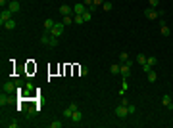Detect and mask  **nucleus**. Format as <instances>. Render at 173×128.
Here are the masks:
<instances>
[{
	"label": "nucleus",
	"mask_w": 173,
	"mask_h": 128,
	"mask_svg": "<svg viewBox=\"0 0 173 128\" xmlns=\"http://www.w3.org/2000/svg\"><path fill=\"white\" fill-rule=\"evenodd\" d=\"M65 31V25L64 23H56V25L52 27V31H50V34H54V36H62V32Z\"/></svg>",
	"instance_id": "nucleus-4"
},
{
	"label": "nucleus",
	"mask_w": 173,
	"mask_h": 128,
	"mask_svg": "<svg viewBox=\"0 0 173 128\" xmlns=\"http://www.w3.org/2000/svg\"><path fill=\"white\" fill-rule=\"evenodd\" d=\"M10 103V96H8L6 92H2V96H0V105L4 107V105H8Z\"/></svg>",
	"instance_id": "nucleus-15"
},
{
	"label": "nucleus",
	"mask_w": 173,
	"mask_h": 128,
	"mask_svg": "<svg viewBox=\"0 0 173 128\" xmlns=\"http://www.w3.org/2000/svg\"><path fill=\"white\" fill-rule=\"evenodd\" d=\"M152 69H154V67H152V65H148V63H144V65H142V71H144L146 75H148V73H150Z\"/></svg>",
	"instance_id": "nucleus-31"
},
{
	"label": "nucleus",
	"mask_w": 173,
	"mask_h": 128,
	"mask_svg": "<svg viewBox=\"0 0 173 128\" xmlns=\"http://www.w3.org/2000/svg\"><path fill=\"white\" fill-rule=\"evenodd\" d=\"M73 23H75V25H83V23H85V17H83V15L73 13Z\"/></svg>",
	"instance_id": "nucleus-16"
},
{
	"label": "nucleus",
	"mask_w": 173,
	"mask_h": 128,
	"mask_svg": "<svg viewBox=\"0 0 173 128\" xmlns=\"http://www.w3.org/2000/svg\"><path fill=\"white\" fill-rule=\"evenodd\" d=\"M114 115L117 117V119H125V117L129 115V111H127V105H121V103H119V105H117V107L114 109Z\"/></svg>",
	"instance_id": "nucleus-1"
},
{
	"label": "nucleus",
	"mask_w": 173,
	"mask_h": 128,
	"mask_svg": "<svg viewBox=\"0 0 173 128\" xmlns=\"http://www.w3.org/2000/svg\"><path fill=\"white\" fill-rule=\"evenodd\" d=\"M127 111H129V115H135V113H137V107L129 103V105H127Z\"/></svg>",
	"instance_id": "nucleus-30"
},
{
	"label": "nucleus",
	"mask_w": 173,
	"mask_h": 128,
	"mask_svg": "<svg viewBox=\"0 0 173 128\" xmlns=\"http://www.w3.org/2000/svg\"><path fill=\"white\" fill-rule=\"evenodd\" d=\"M119 61H121V63H127V65H133V61L129 59L127 52H121V54H119Z\"/></svg>",
	"instance_id": "nucleus-12"
},
{
	"label": "nucleus",
	"mask_w": 173,
	"mask_h": 128,
	"mask_svg": "<svg viewBox=\"0 0 173 128\" xmlns=\"http://www.w3.org/2000/svg\"><path fill=\"white\" fill-rule=\"evenodd\" d=\"M60 13H62V15H71V13H73V8L64 4V6H60Z\"/></svg>",
	"instance_id": "nucleus-11"
},
{
	"label": "nucleus",
	"mask_w": 173,
	"mask_h": 128,
	"mask_svg": "<svg viewBox=\"0 0 173 128\" xmlns=\"http://www.w3.org/2000/svg\"><path fill=\"white\" fill-rule=\"evenodd\" d=\"M104 2H106V0H92V4H94V6H102Z\"/></svg>",
	"instance_id": "nucleus-36"
},
{
	"label": "nucleus",
	"mask_w": 173,
	"mask_h": 128,
	"mask_svg": "<svg viewBox=\"0 0 173 128\" xmlns=\"http://www.w3.org/2000/svg\"><path fill=\"white\" fill-rule=\"evenodd\" d=\"M69 109H71V111H77V109H79V105L73 101V103H69Z\"/></svg>",
	"instance_id": "nucleus-37"
},
{
	"label": "nucleus",
	"mask_w": 173,
	"mask_h": 128,
	"mask_svg": "<svg viewBox=\"0 0 173 128\" xmlns=\"http://www.w3.org/2000/svg\"><path fill=\"white\" fill-rule=\"evenodd\" d=\"M146 63H148V65H152V67H154V65L158 63V59L154 58V56H150V58H148V59H146Z\"/></svg>",
	"instance_id": "nucleus-28"
},
{
	"label": "nucleus",
	"mask_w": 173,
	"mask_h": 128,
	"mask_svg": "<svg viewBox=\"0 0 173 128\" xmlns=\"http://www.w3.org/2000/svg\"><path fill=\"white\" fill-rule=\"evenodd\" d=\"M40 42H42L44 46H48V42H50V32L48 31H44V34L40 36Z\"/></svg>",
	"instance_id": "nucleus-18"
},
{
	"label": "nucleus",
	"mask_w": 173,
	"mask_h": 128,
	"mask_svg": "<svg viewBox=\"0 0 173 128\" xmlns=\"http://www.w3.org/2000/svg\"><path fill=\"white\" fill-rule=\"evenodd\" d=\"M62 23H64L65 27L71 25V23H73V17H71V15H64V21H62Z\"/></svg>",
	"instance_id": "nucleus-25"
},
{
	"label": "nucleus",
	"mask_w": 173,
	"mask_h": 128,
	"mask_svg": "<svg viewBox=\"0 0 173 128\" xmlns=\"http://www.w3.org/2000/svg\"><path fill=\"white\" fill-rule=\"evenodd\" d=\"M144 15H146L148 19H158V17H160V15H158V10H156V8H150V6L144 10Z\"/></svg>",
	"instance_id": "nucleus-5"
},
{
	"label": "nucleus",
	"mask_w": 173,
	"mask_h": 128,
	"mask_svg": "<svg viewBox=\"0 0 173 128\" xmlns=\"http://www.w3.org/2000/svg\"><path fill=\"white\" fill-rule=\"evenodd\" d=\"M81 119H83V113L77 109V111H73V115H71V121L73 122H81Z\"/></svg>",
	"instance_id": "nucleus-13"
},
{
	"label": "nucleus",
	"mask_w": 173,
	"mask_h": 128,
	"mask_svg": "<svg viewBox=\"0 0 173 128\" xmlns=\"http://www.w3.org/2000/svg\"><path fill=\"white\" fill-rule=\"evenodd\" d=\"M119 75H123V78H127L129 75H131V65L123 63V65H121V69H119Z\"/></svg>",
	"instance_id": "nucleus-8"
},
{
	"label": "nucleus",
	"mask_w": 173,
	"mask_h": 128,
	"mask_svg": "<svg viewBox=\"0 0 173 128\" xmlns=\"http://www.w3.org/2000/svg\"><path fill=\"white\" fill-rule=\"evenodd\" d=\"M87 10H89V6H87V4H83V2H77L75 6H73V13H77V15H83Z\"/></svg>",
	"instance_id": "nucleus-3"
},
{
	"label": "nucleus",
	"mask_w": 173,
	"mask_h": 128,
	"mask_svg": "<svg viewBox=\"0 0 173 128\" xmlns=\"http://www.w3.org/2000/svg\"><path fill=\"white\" fill-rule=\"evenodd\" d=\"M12 15H13L12 10H10V8H4V10H2V13H0V25H4L8 19H12Z\"/></svg>",
	"instance_id": "nucleus-2"
},
{
	"label": "nucleus",
	"mask_w": 173,
	"mask_h": 128,
	"mask_svg": "<svg viewBox=\"0 0 173 128\" xmlns=\"http://www.w3.org/2000/svg\"><path fill=\"white\" fill-rule=\"evenodd\" d=\"M71 115H73V111H71V109L67 107V109L64 111V117H65V119H71Z\"/></svg>",
	"instance_id": "nucleus-32"
},
{
	"label": "nucleus",
	"mask_w": 173,
	"mask_h": 128,
	"mask_svg": "<svg viewBox=\"0 0 173 128\" xmlns=\"http://www.w3.org/2000/svg\"><path fill=\"white\" fill-rule=\"evenodd\" d=\"M81 2H83V4H87V6H90V4H92V0H81Z\"/></svg>",
	"instance_id": "nucleus-38"
},
{
	"label": "nucleus",
	"mask_w": 173,
	"mask_h": 128,
	"mask_svg": "<svg viewBox=\"0 0 173 128\" xmlns=\"http://www.w3.org/2000/svg\"><path fill=\"white\" fill-rule=\"evenodd\" d=\"M146 78H148V82H156V78H158V73L152 69V71H150V73L146 75Z\"/></svg>",
	"instance_id": "nucleus-17"
},
{
	"label": "nucleus",
	"mask_w": 173,
	"mask_h": 128,
	"mask_svg": "<svg viewBox=\"0 0 173 128\" xmlns=\"http://www.w3.org/2000/svg\"><path fill=\"white\" fill-rule=\"evenodd\" d=\"M146 56H144V54H139V56H137V61H139V63H141V65H144V63H146Z\"/></svg>",
	"instance_id": "nucleus-24"
},
{
	"label": "nucleus",
	"mask_w": 173,
	"mask_h": 128,
	"mask_svg": "<svg viewBox=\"0 0 173 128\" xmlns=\"http://www.w3.org/2000/svg\"><path fill=\"white\" fill-rule=\"evenodd\" d=\"M2 27H4L6 31H13V29L18 27V23H15V19H13V17H12V19H8V21H6V23H4V25H2Z\"/></svg>",
	"instance_id": "nucleus-9"
},
{
	"label": "nucleus",
	"mask_w": 173,
	"mask_h": 128,
	"mask_svg": "<svg viewBox=\"0 0 173 128\" xmlns=\"http://www.w3.org/2000/svg\"><path fill=\"white\" fill-rule=\"evenodd\" d=\"M54 25H56V21H54V19H44V31H48V32H50Z\"/></svg>",
	"instance_id": "nucleus-14"
},
{
	"label": "nucleus",
	"mask_w": 173,
	"mask_h": 128,
	"mask_svg": "<svg viewBox=\"0 0 173 128\" xmlns=\"http://www.w3.org/2000/svg\"><path fill=\"white\" fill-rule=\"evenodd\" d=\"M127 90H129L127 78H123V84H121V90H119V94H121V96H125V94H127Z\"/></svg>",
	"instance_id": "nucleus-20"
},
{
	"label": "nucleus",
	"mask_w": 173,
	"mask_h": 128,
	"mask_svg": "<svg viewBox=\"0 0 173 128\" xmlns=\"http://www.w3.org/2000/svg\"><path fill=\"white\" fill-rule=\"evenodd\" d=\"M58 38H60V36H54V34H50V42H48V48H56V46H58Z\"/></svg>",
	"instance_id": "nucleus-19"
},
{
	"label": "nucleus",
	"mask_w": 173,
	"mask_h": 128,
	"mask_svg": "<svg viewBox=\"0 0 173 128\" xmlns=\"http://www.w3.org/2000/svg\"><path fill=\"white\" fill-rule=\"evenodd\" d=\"M6 126H8V128H18L19 124H18V121H12V122H8Z\"/></svg>",
	"instance_id": "nucleus-33"
},
{
	"label": "nucleus",
	"mask_w": 173,
	"mask_h": 128,
	"mask_svg": "<svg viewBox=\"0 0 173 128\" xmlns=\"http://www.w3.org/2000/svg\"><path fill=\"white\" fill-rule=\"evenodd\" d=\"M83 17H85V23H89V21H90V19H92V13H90V12H89V10H87V12H85V13H83Z\"/></svg>",
	"instance_id": "nucleus-27"
},
{
	"label": "nucleus",
	"mask_w": 173,
	"mask_h": 128,
	"mask_svg": "<svg viewBox=\"0 0 173 128\" xmlns=\"http://www.w3.org/2000/svg\"><path fill=\"white\" fill-rule=\"evenodd\" d=\"M8 4H10V0H0V6H2V10H4V8H8Z\"/></svg>",
	"instance_id": "nucleus-35"
},
{
	"label": "nucleus",
	"mask_w": 173,
	"mask_h": 128,
	"mask_svg": "<svg viewBox=\"0 0 173 128\" xmlns=\"http://www.w3.org/2000/svg\"><path fill=\"white\" fill-rule=\"evenodd\" d=\"M50 126H52V128H62V126H64V122L56 119V121H52V122H50Z\"/></svg>",
	"instance_id": "nucleus-26"
},
{
	"label": "nucleus",
	"mask_w": 173,
	"mask_h": 128,
	"mask_svg": "<svg viewBox=\"0 0 173 128\" xmlns=\"http://www.w3.org/2000/svg\"><path fill=\"white\" fill-rule=\"evenodd\" d=\"M102 8L106 10V12H110V10L114 8V4H112V2H104V4H102Z\"/></svg>",
	"instance_id": "nucleus-29"
},
{
	"label": "nucleus",
	"mask_w": 173,
	"mask_h": 128,
	"mask_svg": "<svg viewBox=\"0 0 173 128\" xmlns=\"http://www.w3.org/2000/svg\"><path fill=\"white\" fill-rule=\"evenodd\" d=\"M150 2V8H158V4H160V0H148Z\"/></svg>",
	"instance_id": "nucleus-34"
},
{
	"label": "nucleus",
	"mask_w": 173,
	"mask_h": 128,
	"mask_svg": "<svg viewBox=\"0 0 173 128\" xmlns=\"http://www.w3.org/2000/svg\"><path fill=\"white\" fill-rule=\"evenodd\" d=\"M160 32L164 34V36H169V34H171V31H169V27H167V25H162L160 27Z\"/></svg>",
	"instance_id": "nucleus-21"
},
{
	"label": "nucleus",
	"mask_w": 173,
	"mask_h": 128,
	"mask_svg": "<svg viewBox=\"0 0 173 128\" xmlns=\"http://www.w3.org/2000/svg\"><path fill=\"white\" fill-rule=\"evenodd\" d=\"M162 103H164L167 109H173V99H171V96H169V94H166V96L162 97Z\"/></svg>",
	"instance_id": "nucleus-10"
},
{
	"label": "nucleus",
	"mask_w": 173,
	"mask_h": 128,
	"mask_svg": "<svg viewBox=\"0 0 173 128\" xmlns=\"http://www.w3.org/2000/svg\"><path fill=\"white\" fill-rule=\"evenodd\" d=\"M79 75H81V77L89 75V67H87V65H81V67H79Z\"/></svg>",
	"instance_id": "nucleus-23"
},
{
	"label": "nucleus",
	"mask_w": 173,
	"mask_h": 128,
	"mask_svg": "<svg viewBox=\"0 0 173 128\" xmlns=\"http://www.w3.org/2000/svg\"><path fill=\"white\" fill-rule=\"evenodd\" d=\"M8 8L12 10L13 13H18L19 10H21V4H19V0H10V4H8Z\"/></svg>",
	"instance_id": "nucleus-7"
},
{
	"label": "nucleus",
	"mask_w": 173,
	"mask_h": 128,
	"mask_svg": "<svg viewBox=\"0 0 173 128\" xmlns=\"http://www.w3.org/2000/svg\"><path fill=\"white\" fill-rule=\"evenodd\" d=\"M119 69H121V65H112V67H110V73H112V75H119Z\"/></svg>",
	"instance_id": "nucleus-22"
},
{
	"label": "nucleus",
	"mask_w": 173,
	"mask_h": 128,
	"mask_svg": "<svg viewBox=\"0 0 173 128\" xmlns=\"http://www.w3.org/2000/svg\"><path fill=\"white\" fill-rule=\"evenodd\" d=\"M2 92H6V94H12V92H15V82H12V80L4 82V84H2Z\"/></svg>",
	"instance_id": "nucleus-6"
}]
</instances>
